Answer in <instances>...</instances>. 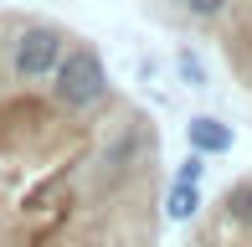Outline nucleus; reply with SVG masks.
Returning <instances> with one entry per match:
<instances>
[{"mask_svg": "<svg viewBox=\"0 0 252 247\" xmlns=\"http://www.w3.org/2000/svg\"><path fill=\"white\" fill-rule=\"evenodd\" d=\"M52 98L62 108H93L108 98V72H103V57L93 47H72L52 72Z\"/></svg>", "mask_w": 252, "mask_h": 247, "instance_id": "obj_1", "label": "nucleus"}, {"mask_svg": "<svg viewBox=\"0 0 252 247\" xmlns=\"http://www.w3.org/2000/svg\"><path fill=\"white\" fill-rule=\"evenodd\" d=\"M62 57H67V36L57 26H26L10 47V72L21 83H52Z\"/></svg>", "mask_w": 252, "mask_h": 247, "instance_id": "obj_2", "label": "nucleus"}, {"mask_svg": "<svg viewBox=\"0 0 252 247\" xmlns=\"http://www.w3.org/2000/svg\"><path fill=\"white\" fill-rule=\"evenodd\" d=\"M186 134H190V150H196V154H226V150H232V129H226L221 119H211V114L190 119Z\"/></svg>", "mask_w": 252, "mask_h": 247, "instance_id": "obj_3", "label": "nucleus"}, {"mask_svg": "<svg viewBox=\"0 0 252 247\" xmlns=\"http://www.w3.org/2000/svg\"><path fill=\"white\" fill-rule=\"evenodd\" d=\"M139 154H150V134L139 129V124H129V129H119L108 139V150H103V160L113 165V170H124V165H134Z\"/></svg>", "mask_w": 252, "mask_h": 247, "instance_id": "obj_4", "label": "nucleus"}, {"mask_svg": "<svg viewBox=\"0 0 252 247\" xmlns=\"http://www.w3.org/2000/svg\"><path fill=\"white\" fill-rule=\"evenodd\" d=\"M196 206H201V190H196V185H186V181L170 185V196H165V216H170V221H190V216H196Z\"/></svg>", "mask_w": 252, "mask_h": 247, "instance_id": "obj_5", "label": "nucleus"}, {"mask_svg": "<svg viewBox=\"0 0 252 247\" xmlns=\"http://www.w3.org/2000/svg\"><path fill=\"white\" fill-rule=\"evenodd\" d=\"M221 206H226V216H232L237 227H252V181H237L221 196Z\"/></svg>", "mask_w": 252, "mask_h": 247, "instance_id": "obj_6", "label": "nucleus"}, {"mask_svg": "<svg viewBox=\"0 0 252 247\" xmlns=\"http://www.w3.org/2000/svg\"><path fill=\"white\" fill-rule=\"evenodd\" d=\"M180 77H186L190 88H206V67L196 62V52H186V47H180Z\"/></svg>", "mask_w": 252, "mask_h": 247, "instance_id": "obj_7", "label": "nucleus"}, {"mask_svg": "<svg viewBox=\"0 0 252 247\" xmlns=\"http://www.w3.org/2000/svg\"><path fill=\"white\" fill-rule=\"evenodd\" d=\"M201 175H206V154H196V150H190L186 160H180V170H175V181H186V185H196Z\"/></svg>", "mask_w": 252, "mask_h": 247, "instance_id": "obj_8", "label": "nucleus"}, {"mask_svg": "<svg viewBox=\"0 0 252 247\" xmlns=\"http://www.w3.org/2000/svg\"><path fill=\"white\" fill-rule=\"evenodd\" d=\"M226 5H232V0H186V10H190L196 21H211V16H221Z\"/></svg>", "mask_w": 252, "mask_h": 247, "instance_id": "obj_9", "label": "nucleus"}]
</instances>
